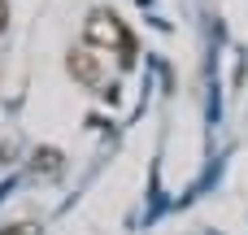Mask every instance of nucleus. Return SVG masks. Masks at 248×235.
Instances as JSON below:
<instances>
[{"mask_svg":"<svg viewBox=\"0 0 248 235\" xmlns=\"http://www.w3.org/2000/svg\"><path fill=\"white\" fill-rule=\"evenodd\" d=\"M61 170H65V153H61V148L44 144V148L31 153V174H39V179H57Z\"/></svg>","mask_w":248,"mask_h":235,"instance_id":"nucleus-3","label":"nucleus"},{"mask_svg":"<svg viewBox=\"0 0 248 235\" xmlns=\"http://www.w3.org/2000/svg\"><path fill=\"white\" fill-rule=\"evenodd\" d=\"M65 70H70V78H78L83 87H100V78H105V65H100V57H96L92 48H70V52H65Z\"/></svg>","mask_w":248,"mask_h":235,"instance_id":"nucleus-2","label":"nucleus"},{"mask_svg":"<svg viewBox=\"0 0 248 235\" xmlns=\"http://www.w3.org/2000/svg\"><path fill=\"white\" fill-rule=\"evenodd\" d=\"M4 31H9V4L0 0V35H4Z\"/></svg>","mask_w":248,"mask_h":235,"instance_id":"nucleus-5","label":"nucleus"},{"mask_svg":"<svg viewBox=\"0 0 248 235\" xmlns=\"http://www.w3.org/2000/svg\"><path fill=\"white\" fill-rule=\"evenodd\" d=\"M83 39L92 44V48H122L126 52V61H131V35H126V26H122V17L113 13V9H92L87 13V22H83Z\"/></svg>","mask_w":248,"mask_h":235,"instance_id":"nucleus-1","label":"nucleus"},{"mask_svg":"<svg viewBox=\"0 0 248 235\" xmlns=\"http://www.w3.org/2000/svg\"><path fill=\"white\" fill-rule=\"evenodd\" d=\"M0 235H39V222H13V227H0Z\"/></svg>","mask_w":248,"mask_h":235,"instance_id":"nucleus-4","label":"nucleus"}]
</instances>
